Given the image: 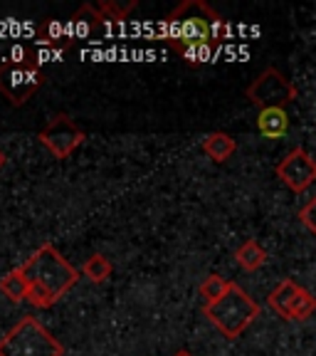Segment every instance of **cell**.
<instances>
[{"label": "cell", "mask_w": 316, "mask_h": 356, "mask_svg": "<svg viewBox=\"0 0 316 356\" xmlns=\"http://www.w3.org/2000/svg\"><path fill=\"white\" fill-rule=\"evenodd\" d=\"M161 38L188 65H203L217 55L228 38V22L206 0H185L166 15Z\"/></svg>", "instance_id": "1"}, {"label": "cell", "mask_w": 316, "mask_h": 356, "mask_svg": "<svg viewBox=\"0 0 316 356\" xmlns=\"http://www.w3.org/2000/svg\"><path fill=\"white\" fill-rule=\"evenodd\" d=\"M20 267L30 284L28 302L38 309H47V307L57 305L60 297H65L79 280L77 270L50 243L35 250Z\"/></svg>", "instance_id": "2"}, {"label": "cell", "mask_w": 316, "mask_h": 356, "mask_svg": "<svg viewBox=\"0 0 316 356\" xmlns=\"http://www.w3.org/2000/svg\"><path fill=\"white\" fill-rule=\"evenodd\" d=\"M203 314L208 317V322L228 339H238L242 337V332L260 317V305L252 300L238 282L230 284V289L225 292V297H220L213 305L203 307Z\"/></svg>", "instance_id": "3"}, {"label": "cell", "mask_w": 316, "mask_h": 356, "mask_svg": "<svg viewBox=\"0 0 316 356\" xmlns=\"http://www.w3.org/2000/svg\"><path fill=\"white\" fill-rule=\"evenodd\" d=\"M0 356H65V346L35 317H22L0 339Z\"/></svg>", "instance_id": "4"}, {"label": "cell", "mask_w": 316, "mask_h": 356, "mask_svg": "<svg viewBox=\"0 0 316 356\" xmlns=\"http://www.w3.org/2000/svg\"><path fill=\"white\" fill-rule=\"evenodd\" d=\"M44 84V72L33 57L6 60L0 65V95L13 106H22Z\"/></svg>", "instance_id": "5"}, {"label": "cell", "mask_w": 316, "mask_h": 356, "mask_svg": "<svg viewBox=\"0 0 316 356\" xmlns=\"http://www.w3.org/2000/svg\"><path fill=\"white\" fill-rule=\"evenodd\" d=\"M244 95L257 109H284L297 99V87L292 79H287L277 67H267L252 79V84L244 89Z\"/></svg>", "instance_id": "6"}, {"label": "cell", "mask_w": 316, "mask_h": 356, "mask_svg": "<svg viewBox=\"0 0 316 356\" xmlns=\"http://www.w3.org/2000/svg\"><path fill=\"white\" fill-rule=\"evenodd\" d=\"M38 139L55 159H67L84 144L87 134H84V129H79V124H74L69 114H57L40 131Z\"/></svg>", "instance_id": "7"}, {"label": "cell", "mask_w": 316, "mask_h": 356, "mask_svg": "<svg viewBox=\"0 0 316 356\" xmlns=\"http://www.w3.org/2000/svg\"><path fill=\"white\" fill-rule=\"evenodd\" d=\"M277 178L292 193H304L311 184H316V159L306 149H292L274 168Z\"/></svg>", "instance_id": "8"}, {"label": "cell", "mask_w": 316, "mask_h": 356, "mask_svg": "<svg viewBox=\"0 0 316 356\" xmlns=\"http://www.w3.org/2000/svg\"><path fill=\"white\" fill-rule=\"evenodd\" d=\"M106 22V17L101 15V10L92 3H84L79 10L72 13V17L67 20V33L72 40H87L94 38L101 30V25Z\"/></svg>", "instance_id": "9"}, {"label": "cell", "mask_w": 316, "mask_h": 356, "mask_svg": "<svg viewBox=\"0 0 316 356\" xmlns=\"http://www.w3.org/2000/svg\"><path fill=\"white\" fill-rule=\"evenodd\" d=\"M257 131L265 139H282L289 131V114L287 109H260L257 114Z\"/></svg>", "instance_id": "10"}, {"label": "cell", "mask_w": 316, "mask_h": 356, "mask_svg": "<svg viewBox=\"0 0 316 356\" xmlns=\"http://www.w3.org/2000/svg\"><path fill=\"white\" fill-rule=\"evenodd\" d=\"M299 284L294 280H282L277 287L269 292L267 297V305L272 307L282 319H292V305H294L297 295H299Z\"/></svg>", "instance_id": "11"}, {"label": "cell", "mask_w": 316, "mask_h": 356, "mask_svg": "<svg viewBox=\"0 0 316 356\" xmlns=\"http://www.w3.org/2000/svg\"><path fill=\"white\" fill-rule=\"evenodd\" d=\"M203 151L208 154V159H213L215 163H225L230 156L238 151V141L225 131H210L203 139Z\"/></svg>", "instance_id": "12"}, {"label": "cell", "mask_w": 316, "mask_h": 356, "mask_svg": "<svg viewBox=\"0 0 316 356\" xmlns=\"http://www.w3.org/2000/svg\"><path fill=\"white\" fill-rule=\"evenodd\" d=\"M235 262H238L240 267H242L244 273H257V270H262L267 262V250L262 248L257 240H244L242 245H240L238 250H235Z\"/></svg>", "instance_id": "13"}, {"label": "cell", "mask_w": 316, "mask_h": 356, "mask_svg": "<svg viewBox=\"0 0 316 356\" xmlns=\"http://www.w3.org/2000/svg\"><path fill=\"white\" fill-rule=\"evenodd\" d=\"M0 292L10 302H15V305L28 300L30 284H28V280H25V275H22V267H15V270H10L6 277L0 280Z\"/></svg>", "instance_id": "14"}, {"label": "cell", "mask_w": 316, "mask_h": 356, "mask_svg": "<svg viewBox=\"0 0 316 356\" xmlns=\"http://www.w3.org/2000/svg\"><path fill=\"white\" fill-rule=\"evenodd\" d=\"M40 42L47 44V47H55V50H67L74 44V40L67 33V25L57 20H44L42 30H40Z\"/></svg>", "instance_id": "15"}, {"label": "cell", "mask_w": 316, "mask_h": 356, "mask_svg": "<svg viewBox=\"0 0 316 356\" xmlns=\"http://www.w3.org/2000/svg\"><path fill=\"white\" fill-rule=\"evenodd\" d=\"M82 275L89 280V282H94V284L106 282V280L111 277V262H109V257L99 255V252H97V255H92L82 265Z\"/></svg>", "instance_id": "16"}, {"label": "cell", "mask_w": 316, "mask_h": 356, "mask_svg": "<svg viewBox=\"0 0 316 356\" xmlns=\"http://www.w3.org/2000/svg\"><path fill=\"white\" fill-rule=\"evenodd\" d=\"M230 280H225L222 275H208L203 282H200V297H203V302L206 305H213V302H217L220 297H225V292L230 289Z\"/></svg>", "instance_id": "17"}, {"label": "cell", "mask_w": 316, "mask_h": 356, "mask_svg": "<svg viewBox=\"0 0 316 356\" xmlns=\"http://www.w3.org/2000/svg\"><path fill=\"white\" fill-rule=\"evenodd\" d=\"M314 312H316V297L311 295L309 289L301 287L294 305H292V322H306Z\"/></svg>", "instance_id": "18"}, {"label": "cell", "mask_w": 316, "mask_h": 356, "mask_svg": "<svg viewBox=\"0 0 316 356\" xmlns=\"http://www.w3.org/2000/svg\"><path fill=\"white\" fill-rule=\"evenodd\" d=\"M97 8H99L101 15H104L106 20L122 22V20H126L128 13L136 8V0H126V3H119V0H104V3H99Z\"/></svg>", "instance_id": "19"}, {"label": "cell", "mask_w": 316, "mask_h": 356, "mask_svg": "<svg viewBox=\"0 0 316 356\" xmlns=\"http://www.w3.org/2000/svg\"><path fill=\"white\" fill-rule=\"evenodd\" d=\"M299 220H301V225H304V228L316 238V195L306 200V206H301Z\"/></svg>", "instance_id": "20"}, {"label": "cell", "mask_w": 316, "mask_h": 356, "mask_svg": "<svg viewBox=\"0 0 316 356\" xmlns=\"http://www.w3.org/2000/svg\"><path fill=\"white\" fill-rule=\"evenodd\" d=\"M173 356H193V354H190V351H185V349H181L178 354H173Z\"/></svg>", "instance_id": "21"}, {"label": "cell", "mask_w": 316, "mask_h": 356, "mask_svg": "<svg viewBox=\"0 0 316 356\" xmlns=\"http://www.w3.org/2000/svg\"><path fill=\"white\" fill-rule=\"evenodd\" d=\"M6 166V154H3V151H0V168Z\"/></svg>", "instance_id": "22"}]
</instances>
